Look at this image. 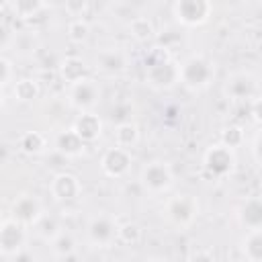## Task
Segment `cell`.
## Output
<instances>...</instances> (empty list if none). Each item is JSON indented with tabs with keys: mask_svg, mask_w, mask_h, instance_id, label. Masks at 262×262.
<instances>
[{
	"mask_svg": "<svg viewBox=\"0 0 262 262\" xmlns=\"http://www.w3.org/2000/svg\"><path fill=\"white\" fill-rule=\"evenodd\" d=\"M2 102H4V90H2V86H0V106H2Z\"/></svg>",
	"mask_w": 262,
	"mask_h": 262,
	"instance_id": "f35d334b",
	"label": "cell"
},
{
	"mask_svg": "<svg viewBox=\"0 0 262 262\" xmlns=\"http://www.w3.org/2000/svg\"><path fill=\"white\" fill-rule=\"evenodd\" d=\"M18 149L25 156H41L47 149V139L41 131H25L18 137Z\"/></svg>",
	"mask_w": 262,
	"mask_h": 262,
	"instance_id": "603a6c76",
	"label": "cell"
},
{
	"mask_svg": "<svg viewBox=\"0 0 262 262\" xmlns=\"http://www.w3.org/2000/svg\"><path fill=\"white\" fill-rule=\"evenodd\" d=\"M29 227L14 219H4L0 225V254L2 256H18L29 239Z\"/></svg>",
	"mask_w": 262,
	"mask_h": 262,
	"instance_id": "8fae6325",
	"label": "cell"
},
{
	"mask_svg": "<svg viewBox=\"0 0 262 262\" xmlns=\"http://www.w3.org/2000/svg\"><path fill=\"white\" fill-rule=\"evenodd\" d=\"M145 262H166V260H162V258H147Z\"/></svg>",
	"mask_w": 262,
	"mask_h": 262,
	"instance_id": "74e56055",
	"label": "cell"
},
{
	"mask_svg": "<svg viewBox=\"0 0 262 262\" xmlns=\"http://www.w3.org/2000/svg\"><path fill=\"white\" fill-rule=\"evenodd\" d=\"M131 113H133V104H129V102H117L111 108V119L117 121V125L119 123H127V121H131Z\"/></svg>",
	"mask_w": 262,
	"mask_h": 262,
	"instance_id": "f546056e",
	"label": "cell"
},
{
	"mask_svg": "<svg viewBox=\"0 0 262 262\" xmlns=\"http://www.w3.org/2000/svg\"><path fill=\"white\" fill-rule=\"evenodd\" d=\"M0 225H2V221H0Z\"/></svg>",
	"mask_w": 262,
	"mask_h": 262,
	"instance_id": "ab89813d",
	"label": "cell"
},
{
	"mask_svg": "<svg viewBox=\"0 0 262 262\" xmlns=\"http://www.w3.org/2000/svg\"><path fill=\"white\" fill-rule=\"evenodd\" d=\"M199 213H201L199 199L194 194H188V192H180V194L170 196L166 201L164 209H162V215H164L166 223L172 225L178 231L188 229L196 221Z\"/></svg>",
	"mask_w": 262,
	"mask_h": 262,
	"instance_id": "7a4b0ae2",
	"label": "cell"
},
{
	"mask_svg": "<svg viewBox=\"0 0 262 262\" xmlns=\"http://www.w3.org/2000/svg\"><path fill=\"white\" fill-rule=\"evenodd\" d=\"M131 164H133L131 151L129 149H123L119 145L108 147L102 154V158H100V170H102V174L108 176V178H115V180L127 176L129 170H131Z\"/></svg>",
	"mask_w": 262,
	"mask_h": 262,
	"instance_id": "4fadbf2b",
	"label": "cell"
},
{
	"mask_svg": "<svg viewBox=\"0 0 262 262\" xmlns=\"http://www.w3.org/2000/svg\"><path fill=\"white\" fill-rule=\"evenodd\" d=\"M49 248H51L53 256H57V258H70L78 250V239H76V235L72 231H61L49 244Z\"/></svg>",
	"mask_w": 262,
	"mask_h": 262,
	"instance_id": "484cf974",
	"label": "cell"
},
{
	"mask_svg": "<svg viewBox=\"0 0 262 262\" xmlns=\"http://www.w3.org/2000/svg\"><path fill=\"white\" fill-rule=\"evenodd\" d=\"M250 104H252V121H254L256 125H260V98L252 100Z\"/></svg>",
	"mask_w": 262,
	"mask_h": 262,
	"instance_id": "d590c367",
	"label": "cell"
},
{
	"mask_svg": "<svg viewBox=\"0 0 262 262\" xmlns=\"http://www.w3.org/2000/svg\"><path fill=\"white\" fill-rule=\"evenodd\" d=\"M235 166H237L235 151L221 145L219 141L209 145L203 154V170L213 180H225L235 172Z\"/></svg>",
	"mask_w": 262,
	"mask_h": 262,
	"instance_id": "277c9868",
	"label": "cell"
},
{
	"mask_svg": "<svg viewBox=\"0 0 262 262\" xmlns=\"http://www.w3.org/2000/svg\"><path fill=\"white\" fill-rule=\"evenodd\" d=\"M12 80V63L0 55V86H6Z\"/></svg>",
	"mask_w": 262,
	"mask_h": 262,
	"instance_id": "d6a6232c",
	"label": "cell"
},
{
	"mask_svg": "<svg viewBox=\"0 0 262 262\" xmlns=\"http://www.w3.org/2000/svg\"><path fill=\"white\" fill-rule=\"evenodd\" d=\"M12 41H14V33H12V29L8 27V23L0 20V51L6 49V47H10Z\"/></svg>",
	"mask_w": 262,
	"mask_h": 262,
	"instance_id": "4dcf8cb0",
	"label": "cell"
},
{
	"mask_svg": "<svg viewBox=\"0 0 262 262\" xmlns=\"http://www.w3.org/2000/svg\"><path fill=\"white\" fill-rule=\"evenodd\" d=\"M53 147L57 149V154H61L63 158H80L86 151V143L72 131V129H63L55 135L53 139Z\"/></svg>",
	"mask_w": 262,
	"mask_h": 262,
	"instance_id": "ac0fdd59",
	"label": "cell"
},
{
	"mask_svg": "<svg viewBox=\"0 0 262 262\" xmlns=\"http://www.w3.org/2000/svg\"><path fill=\"white\" fill-rule=\"evenodd\" d=\"M237 221L246 231L262 229V201L260 196H248L237 209Z\"/></svg>",
	"mask_w": 262,
	"mask_h": 262,
	"instance_id": "2e32d148",
	"label": "cell"
},
{
	"mask_svg": "<svg viewBox=\"0 0 262 262\" xmlns=\"http://www.w3.org/2000/svg\"><path fill=\"white\" fill-rule=\"evenodd\" d=\"M98 100H100V84L90 76L68 86V104L78 113H92Z\"/></svg>",
	"mask_w": 262,
	"mask_h": 262,
	"instance_id": "30bf717a",
	"label": "cell"
},
{
	"mask_svg": "<svg viewBox=\"0 0 262 262\" xmlns=\"http://www.w3.org/2000/svg\"><path fill=\"white\" fill-rule=\"evenodd\" d=\"M12 94L14 100H18L20 104H33L41 96V86L35 78H20L12 86Z\"/></svg>",
	"mask_w": 262,
	"mask_h": 262,
	"instance_id": "7402d4cb",
	"label": "cell"
},
{
	"mask_svg": "<svg viewBox=\"0 0 262 262\" xmlns=\"http://www.w3.org/2000/svg\"><path fill=\"white\" fill-rule=\"evenodd\" d=\"M145 84L151 90H158V92L176 88L180 84V63L176 59H172L170 55L147 61V66H145Z\"/></svg>",
	"mask_w": 262,
	"mask_h": 262,
	"instance_id": "3957f363",
	"label": "cell"
},
{
	"mask_svg": "<svg viewBox=\"0 0 262 262\" xmlns=\"http://www.w3.org/2000/svg\"><path fill=\"white\" fill-rule=\"evenodd\" d=\"M252 156H254L256 166H260V131L254 133V139H252Z\"/></svg>",
	"mask_w": 262,
	"mask_h": 262,
	"instance_id": "e575fe53",
	"label": "cell"
},
{
	"mask_svg": "<svg viewBox=\"0 0 262 262\" xmlns=\"http://www.w3.org/2000/svg\"><path fill=\"white\" fill-rule=\"evenodd\" d=\"M43 213L45 211L41 199L31 192H20L10 205V219L23 223L25 227H33Z\"/></svg>",
	"mask_w": 262,
	"mask_h": 262,
	"instance_id": "7c38bea8",
	"label": "cell"
},
{
	"mask_svg": "<svg viewBox=\"0 0 262 262\" xmlns=\"http://www.w3.org/2000/svg\"><path fill=\"white\" fill-rule=\"evenodd\" d=\"M33 231H35V235H37L39 239H43L45 244H51V242L63 231V227H61V223H59V219H57L55 215L43 213V215L39 217V221L33 225Z\"/></svg>",
	"mask_w": 262,
	"mask_h": 262,
	"instance_id": "ffe728a7",
	"label": "cell"
},
{
	"mask_svg": "<svg viewBox=\"0 0 262 262\" xmlns=\"http://www.w3.org/2000/svg\"><path fill=\"white\" fill-rule=\"evenodd\" d=\"M174 184L172 166L164 160H151L139 170V186L149 194H164Z\"/></svg>",
	"mask_w": 262,
	"mask_h": 262,
	"instance_id": "8992f818",
	"label": "cell"
},
{
	"mask_svg": "<svg viewBox=\"0 0 262 262\" xmlns=\"http://www.w3.org/2000/svg\"><path fill=\"white\" fill-rule=\"evenodd\" d=\"M215 63L203 53H192L180 63V84L190 92H203L215 82Z\"/></svg>",
	"mask_w": 262,
	"mask_h": 262,
	"instance_id": "6da1fadb",
	"label": "cell"
},
{
	"mask_svg": "<svg viewBox=\"0 0 262 262\" xmlns=\"http://www.w3.org/2000/svg\"><path fill=\"white\" fill-rule=\"evenodd\" d=\"M129 35L137 41V43H149L156 39V27L147 16H135L129 23Z\"/></svg>",
	"mask_w": 262,
	"mask_h": 262,
	"instance_id": "d4e9b609",
	"label": "cell"
},
{
	"mask_svg": "<svg viewBox=\"0 0 262 262\" xmlns=\"http://www.w3.org/2000/svg\"><path fill=\"white\" fill-rule=\"evenodd\" d=\"M239 250L246 262H262V229L246 231Z\"/></svg>",
	"mask_w": 262,
	"mask_h": 262,
	"instance_id": "44dd1931",
	"label": "cell"
},
{
	"mask_svg": "<svg viewBox=\"0 0 262 262\" xmlns=\"http://www.w3.org/2000/svg\"><path fill=\"white\" fill-rule=\"evenodd\" d=\"M6 8L12 12V16H16L18 20H25V23H29V20H35L45 8H47V4L45 2H39V0H12V2H8L6 4Z\"/></svg>",
	"mask_w": 262,
	"mask_h": 262,
	"instance_id": "d6986e66",
	"label": "cell"
},
{
	"mask_svg": "<svg viewBox=\"0 0 262 262\" xmlns=\"http://www.w3.org/2000/svg\"><path fill=\"white\" fill-rule=\"evenodd\" d=\"M6 158H8V147H6L4 143H0V164H2Z\"/></svg>",
	"mask_w": 262,
	"mask_h": 262,
	"instance_id": "8d00e7d4",
	"label": "cell"
},
{
	"mask_svg": "<svg viewBox=\"0 0 262 262\" xmlns=\"http://www.w3.org/2000/svg\"><path fill=\"white\" fill-rule=\"evenodd\" d=\"M57 72H59V78L70 86V84H76L88 78V63L78 55H68L59 61Z\"/></svg>",
	"mask_w": 262,
	"mask_h": 262,
	"instance_id": "e0dca14e",
	"label": "cell"
},
{
	"mask_svg": "<svg viewBox=\"0 0 262 262\" xmlns=\"http://www.w3.org/2000/svg\"><path fill=\"white\" fill-rule=\"evenodd\" d=\"M143 237V229L137 221H123L119 223V229H117V242L125 244V246H135L139 244Z\"/></svg>",
	"mask_w": 262,
	"mask_h": 262,
	"instance_id": "4316f807",
	"label": "cell"
},
{
	"mask_svg": "<svg viewBox=\"0 0 262 262\" xmlns=\"http://www.w3.org/2000/svg\"><path fill=\"white\" fill-rule=\"evenodd\" d=\"M172 16L180 27L196 29L211 20L213 4L209 0H176L172 4Z\"/></svg>",
	"mask_w": 262,
	"mask_h": 262,
	"instance_id": "52a82bcc",
	"label": "cell"
},
{
	"mask_svg": "<svg viewBox=\"0 0 262 262\" xmlns=\"http://www.w3.org/2000/svg\"><path fill=\"white\" fill-rule=\"evenodd\" d=\"M49 194L57 203H70L76 201L82 194V182L72 172H57L49 180Z\"/></svg>",
	"mask_w": 262,
	"mask_h": 262,
	"instance_id": "5bb4252c",
	"label": "cell"
},
{
	"mask_svg": "<svg viewBox=\"0 0 262 262\" xmlns=\"http://www.w3.org/2000/svg\"><path fill=\"white\" fill-rule=\"evenodd\" d=\"M66 10L74 16V18H84V12L88 10V2H68Z\"/></svg>",
	"mask_w": 262,
	"mask_h": 262,
	"instance_id": "836d02e7",
	"label": "cell"
},
{
	"mask_svg": "<svg viewBox=\"0 0 262 262\" xmlns=\"http://www.w3.org/2000/svg\"><path fill=\"white\" fill-rule=\"evenodd\" d=\"M117 217H113L111 213H98L92 215L86 223V239L94 248H108L117 242Z\"/></svg>",
	"mask_w": 262,
	"mask_h": 262,
	"instance_id": "9c48e42d",
	"label": "cell"
},
{
	"mask_svg": "<svg viewBox=\"0 0 262 262\" xmlns=\"http://www.w3.org/2000/svg\"><path fill=\"white\" fill-rule=\"evenodd\" d=\"M102 127H104L102 119L92 111V113H80L70 129L88 145V143H94L102 135Z\"/></svg>",
	"mask_w": 262,
	"mask_h": 262,
	"instance_id": "9a60e30c",
	"label": "cell"
},
{
	"mask_svg": "<svg viewBox=\"0 0 262 262\" xmlns=\"http://www.w3.org/2000/svg\"><path fill=\"white\" fill-rule=\"evenodd\" d=\"M137 141H139V127L133 121L119 123L115 127V145L131 151V147H135Z\"/></svg>",
	"mask_w": 262,
	"mask_h": 262,
	"instance_id": "cb8c5ba5",
	"label": "cell"
},
{
	"mask_svg": "<svg viewBox=\"0 0 262 262\" xmlns=\"http://www.w3.org/2000/svg\"><path fill=\"white\" fill-rule=\"evenodd\" d=\"M244 141H246V133H244V129L239 125H227V127L221 129V135H219V143L221 145H225V147L235 151L237 147L244 145Z\"/></svg>",
	"mask_w": 262,
	"mask_h": 262,
	"instance_id": "83f0119b",
	"label": "cell"
},
{
	"mask_svg": "<svg viewBox=\"0 0 262 262\" xmlns=\"http://www.w3.org/2000/svg\"><path fill=\"white\" fill-rule=\"evenodd\" d=\"M66 35L72 43H86L90 37V25L86 18H72L66 27Z\"/></svg>",
	"mask_w": 262,
	"mask_h": 262,
	"instance_id": "f1b7e54d",
	"label": "cell"
},
{
	"mask_svg": "<svg viewBox=\"0 0 262 262\" xmlns=\"http://www.w3.org/2000/svg\"><path fill=\"white\" fill-rule=\"evenodd\" d=\"M184 262H219V260L207 250H194L184 258Z\"/></svg>",
	"mask_w": 262,
	"mask_h": 262,
	"instance_id": "1f68e13d",
	"label": "cell"
},
{
	"mask_svg": "<svg viewBox=\"0 0 262 262\" xmlns=\"http://www.w3.org/2000/svg\"><path fill=\"white\" fill-rule=\"evenodd\" d=\"M129 53L123 47H102L94 59H92V68L96 74L104 76V78H119L129 70Z\"/></svg>",
	"mask_w": 262,
	"mask_h": 262,
	"instance_id": "ba28073f",
	"label": "cell"
},
{
	"mask_svg": "<svg viewBox=\"0 0 262 262\" xmlns=\"http://www.w3.org/2000/svg\"><path fill=\"white\" fill-rule=\"evenodd\" d=\"M223 94L233 102H252L260 98V80L254 72L248 70L233 72L225 78Z\"/></svg>",
	"mask_w": 262,
	"mask_h": 262,
	"instance_id": "5b68a950",
	"label": "cell"
}]
</instances>
